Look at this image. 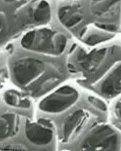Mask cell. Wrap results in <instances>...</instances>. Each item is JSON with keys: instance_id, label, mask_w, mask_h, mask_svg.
Returning a JSON list of instances; mask_svg holds the SVG:
<instances>
[{"instance_id": "9", "label": "cell", "mask_w": 121, "mask_h": 151, "mask_svg": "<svg viewBox=\"0 0 121 151\" xmlns=\"http://www.w3.org/2000/svg\"><path fill=\"white\" fill-rule=\"evenodd\" d=\"M55 131L53 122L47 118H39L36 121L28 120L26 124V137L30 143L35 145L49 144L53 139Z\"/></svg>"}, {"instance_id": "13", "label": "cell", "mask_w": 121, "mask_h": 151, "mask_svg": "<svg viewBox=\"0 0 121 151\" xmlns=\"http://www.w3.org/2000/svg\"><path fill=\"white\" fill-rule=\"evenodd\" d=\"M120 36H121V33H120Z\"/></svg>"}, {"instance_id": "10", "label": "cell", "mask_w": 121, "mask_h": 151, "mask_svg": "<svg viewBox=\"0 0 121 151\" xmlns=\"http://www.w3.org/2000/svg\"><path fill=\"white\" fill-rule=\"evenodd\" d=\"M20 117L18 114L6 112L0 116V141L14 137L18 132Z\"/></svg>"}, {"instance_id": "2", "label": "cell", "mask_w": 121, "mask_h": 151, "mask_svg": "<svg viewBox=\"0 0 121 151\" xmlns=\"http://www.w3.org/2000/svg\"><path fill=\"white\" fill-rule=\"evenodd\" d=\"M78 85L109 104L121 94V39L93 47L75 42L67 58Z\"/></svg>"}, {"instance_id": "4", "label": "cell", "mask_w": 121, "mask_h": 151, "mask_svg": "<svg viewBox=\"0 0 121 151\" xmlns=\"http://www.w3.org/2000/svg\"><path fill=\"white\" fill-rule=\"evenodd\" d=\"M108 122V104L85 91L63 121L60 142L76 143L88 131L99 124Z\"/></svg>"}, {"instance_id": "8", "label": "cell", "mask_w": 121, "mask_h": 151, "mask_svg": "<svg viewBox=\"0 0 121 151\" xmlns=\"http://www.w3.org/2000/svg\"><path fill=\"white\" fill-rule=\"evenodd\" d=\"M82 94L83 93L73 86H63L40 101L39 108L46 113H62L73 107Z\"/></svg>"}, {"instance_id": "11", "label": "cell", "mask_w": 121, "mask_h": 151, "mask_svg": "<svg viewBox=\"0 0 121 151\" xmlns=\"http://www.w3.org/2000/svg\"><path fill=\"white\" fill-rule=\"evenodd\" d=\"M4 102L9 106L14 108L21 109H28L30 107V100L21 93L14 89L8 90L4 92L3 96Z\"/></svg>"}, {"instance_id": "12", "label": "cell", "mask_w": 121, "mask_h": 151, "mask_svg": "<svg viewBox=\"0 0 121 151\" xmlns=\"http://www.w3.org/2000/svg\"><path fill=\"white\" fill-rule=\"evenodd\" d=\"M108 122L121 133V94L108 104Z\"/></svg>"}, {"instance_id": "6", "label": "cell", "mask_w": 121, "mask_h": 151, "mask_svg": "<svg viewBox=\"0 0 121 151\" xmlns=\"http://www.w3.org/2000/svg\"><path fill=\"white\" fill-rule=\"evenodd\" d=\"M15 42L25 50L61 57L68 55L75 40L63 30L50 23L27 32Z\"/></svg>"}, {"instance_id": "1", "label": "cell", "mask_w": 121, "mask_h": 151, "mask_svg": "<svg viewBox=\"0 0 121 151\" xmlns=\"http://www.w3.org/2000/svg\"><path fill=\"white\" fill-rule=\"evenodd\" d=\"M51 6V23L85 46L120 35L121 0H56Z\"/></svg>"}, {"instance_id": "7", "label": "cell", "mask_w": 121, "mask_h": 151, "mask_svg": "<svg viewBox=\"0 0 121 151\" xmlns=\"http://www.w3.org/2000/svg\"><path fill=\"white\" fill-rule=\"evenodd\" d=\"M83 151H121V133L109 122L99 124L77 142Z\"/></svg>"}, {"instance_id": "5", "label": "cell", "mask_w": 121, "mask_h": 151, "mask_svg": "<svg viewBox=\"0 0 121 151\" xmlns=\"http://www.w3.org/2000/svg\"><path fill=\"white\" fill-rule=\"evenodd\" d=\"M19 46L21 51L15 54L9 71L13 83L19 88L27 89L47 76L66 68L67 58L60 60L66 56L53 57Z\"/></svg>"}, {"instance_id": "3", "label": "cell", "mask_w": 121, "mask_h": 151, "mask_svg": "<svg viewBox=\"0 0 121 151\" xmlns=\"http://www.w3.org/2000/svg\"><path fill=\"white\" fill-rule=\"evenodd\" d=\"M52 17L51 4L46 0H0V48L49 24Z\"/></svg>"}]
</instances>
